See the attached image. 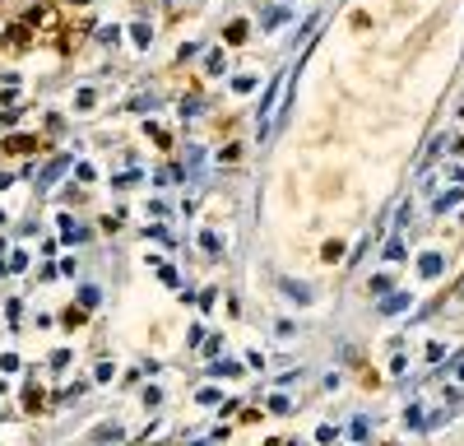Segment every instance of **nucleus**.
<instances>
[{"instance_id": "nucleus-1", "label": "nucleus", "mask_w": 464, "mask_h": 446, "mask_svg": "<svg viewBox=\"0 0 464 446\" xmlns=\"http://www.w3.org/2000/svg\"><path fill=\"white\" fill-rule=\"evenodd\" d=\"M423 274H427V279H432V274H441V256L427 252V256H423Z\"/></svg>"}, {"instance_id": "nucleus-2", "label": "nucleus", "mask_w": 464, "mask_h": 446, "mask_svg": "<svg viewBox=\"0 0 464 446\" xmlns=\"http://www.w3.org/2000/svg\"><path fill=\"white\" fill-rule=\"evenodd\" d=\"M283 293H292L297 302H307V284H292V279H283Z\"/></svg>"}, {"instance_id": "nucleus-3", "label": "nucleus", "mask_w": 464, "mask_h": 446, "mask_svg": "<svg viewBox=\"0 0 464 446\" xmlns=\"http://www.w3.org/2000/svg\"><path fill=\"white\" fill-rule=\"evenodd\" d=\"M246 38V23H228V42H242Z\"/></svg>"}]
</instances>
